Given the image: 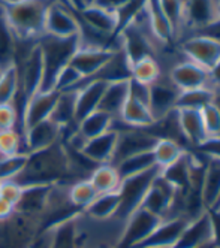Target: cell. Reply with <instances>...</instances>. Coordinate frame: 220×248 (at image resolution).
<instances>
[{
    "mask_svg": "<svg viewBox=\"0 0 220 248\" xmlns=\"http://www.w3.org/2000/svg\"><path fill=\"white\" fill-rule=\"evenodd\" d=\"M114 118L111 115H108L103 111H95L85 118H83L77 124V133L84 139L88 140L91 138H96L108 130H111Z\"/></svg>",
    "mask_w": 220,
    "mask_h": 248,
    "instance_id": "1f68e13d",
    "label": "cell"
},
{
    "mask_svg": "<svg viewBox=\"0 0 220 248\" xmlns=\"http://www.w3.org/2000/svg\"><path fill=\"white\" fill-rule=\"evenodd\" d=\"M39 229V220L15 211L12 217L0 221V248H30Z\"/></svg>",
    "mask_w": 220,
    "mask_h": 248,
    "instance_id": "8992f818",
    "label": "cell"
},
{
    "mask_svg": "<svg viewBox=\"0 0 220 248\" xmlns=\"http://www.w3.org/2000/svg\"><path fill=\"white\" fill-rule=\"evenodd\" d=\"M162 220L163 218L145 211L144 208H138L123 223L124 226L114 248H136L147 239V236L153 232Z\"/></svg>",
    "mask_w": 220,
    "mask_h": 248,
    "instance_id": "52a82bcc",
    "label": "cell"
},
{
    "mask_svg": "<svg viewBox=\"0 0 220 248\" xmlns=\"http://www.w3.org/2000/svg\"><path fill=\"white\" fill-rule=\"evenodd\" d=\"M59 97V92L51 90V92H36L33 96H30L23 109L20 117V132L21 135L30 129L34 124H38L44 120H48L51 117V112L56 106Z\"/></svg>",
    "mask_w": 220,
    "mask_h": 248,
    "instance_id": "30bf717a",
    "label": "cell"
},
{
    "mask_svg": "<svg viewBox=\"0 0 220 248\" xmlns=\"http://www.w3.org/2000/svg\"><path fill=\"white\" fill-rule=\"evenodd\" d=\"M85 82V79L81 77V74L75 67H72L70 64H66L56 78V82H54V90L63 93V92H73L80 88L83 84Z\"/></svg>",
    "mask_w": 220,
    "mask_h": 248,
    "instance_id": "7bdbcfd3",
    "label": "cell"
},
{
    "mask_svg": "<svg viewBox=\"0 0 220 248\" xmlns=\"http://www.w3.org/2000/svg\"><path fill=\"white\" fill-rule=\"evenodd\" d=\"M54 123H57L63 130L77 127L75 120V90L59 93L56 106L50 117Z\"/></svg>",
    "mask_w": 220,
    "mask_h": 248,
    "instance_id": "4dcf8cb0",
    "label": "cell"
},
{
    "mask_svg": "<svg viewBox=\"0 0 220 248\" xmlns=\"http://www.w3.org/2000/svg\"><path fill=\"white\" fill-rule=\"evenodd\" d=\"M20 92V79L15 63L0 69V103H14Z\"/></svg>",
    "mask_w": 220,
    "mask_h": 248,
    "instance_id": "8d00e7d4",
    "label": "cell"
},
{
    "mask_svg": "<svg viewBox=\"0 0 220 248\" xmlns=\"http://www.w3.org/2000/svg\"><path fill=\"white\" fill-rule=\"evenodd\" d=\"M159 78H160V67H159L157 62L154 60V57L144 59V60L132 64V78L131 79L152 85L153 82L159 81Z\"/></svg>",
    "mask_w": 220,
    "mask_h": 248,
    "instance_id": "60d3db41",
    "label": "cell"
},
{
    "mask_svg": "<svg viewBox=\"0 0 220 248\" xmlns=\"http://www.w3.org/2000/svg\"><path fill=\"white\" fill-rule=\"evenodd\" d=\"M15 181L23 187L72 184L65 145L59 142L39 151L27 153L26 165Z\"/></svg>",
    "mask_w": 220,
    "mask_h": 248,
    "instance_id": "6da1fadb",
    "label": "cell"
},
{
    "mask_svg": "<svg viewBox=\"0 0 220 248\" xmlns=\"http://www.w3.org/2000/svg\"><path fill=\"white\" fill-rule=\"evenodd\" d=\"M201 198L205 211L214 209L220 205V160L207 157L205 172L201 186Z\"/></svg>",
    "mask_w": 220,
    "mask_h": 248,
    "instance_id": "603a6c76",
    "label": "cell"
},
{
    "mask_svg": "<svg viewBox=\"0 0 220 248\" xmlns=\"http://www.w3.org/2000/svg\"><path fill=\"white\" fill-rule=\"evenodd\" d=\"M80 18L65 0H51L44 18V34L54 38H78L80 36Z\"/></svg>",
    "mask_w": 220,
    "mask_h": 248,
    "instance_id": "5b68a950",
    "label": "cell"
},
{
    "mask_svg": "<svg viewBox=\"0 0 220 248\" xmlns=\"http://www.w3.org/2000/svg\"><path fill=\"white\" fill-rule=\"evenodd\" d=\"M81 214L54 226L51 248H83Z\"/></svg>",
    "mask_w": 220,
    "mask_h": 248,
    "instance_id": "484cf974",
    "label": "cell"
},
{
    "mask_svg": "<svg viewBox=\"0 0 220 248\" xmlns=\"http://www.w3.org/2000/svg\"><path fill=\"white\" fill-rule=\"evenodd\" d=\"M213 94H214L213 87H201V88H193V90L180 92L175 108L201 111L213 102Z\"/></svg>",
    "mask_w": 220,
    "mask_h": 248,
    "instance_id": "d590c367",
    "label": "cell"
},
{
    "mask_svg": "<svg viewBox=\"0 0 220 248\" xmlns=\"http://www.w3.org/2000/svg\"><path fill=\"white\" fill-rule=\"evenodd\" d=\"M106 88V82L101 79H87L80 88L75 90V120L77 124L90 115L91 112L98 111L101 99Z\"/></svg>",
    "mask_w": 220,
    "mask_h": 248,
    "instance_id": "e0dca14e",
    "label": "cell"
},
{
    "mask_svg": "<svg viewBox=\"0 0 220 248\" xmlns=\"http://www.w3.org/2000/svg\"><path fill=\"white\" fill-rule=\"evenodd\" d=\"M210 75V84H213V88L220 87V59L217 60V63L208 70Z\"/></svg>",
    "mask_w": 220,
    "mask_h": 248,
    "instance_id": "11a10c76",
    "label": "cell"
},
{
    "mask_svg": "<svg viewBox=\"0 0 220 248\" xmlns=\"http://www.w3.org/2000/svg\"><path fill=\"white\" fill-rule=\"evenodd\" d=\"M23 191H24V187L20 183H17L15 180L0 181V198H3L14 206L21 199Z\"/></svg>",
    "mask_w": 220,
    "mask_h": 248,
    "instance_id": "7dc6e473",
    "label": "cell"
},
{
    "mask_svg": "<svg viewBox=\"0 0 220 248\" xmlns=\"http://www.w3.org/2000/svg\"><path fill=\"white\" fill-rule=\"evenodd\" d=\"M113 166H116L120 178L124 180V178H129V176L138 175V173L145 172L149 169H153L157 165H156L154 154L152 150V151H144V153L129 155V157L123 158V160H120L118 163H116Z\"/></svg>",
    "mask_w": 220,
    "mask_h": 248,
    "instance_id": "d6a6232c",
    "label": "cell"
},
{
    "mask_svg": "<svg viewBox=\"0 0 220 248\" xmlns=\"http://www.w3.org/2000/svg\"><path fill=\"white\" fill-rule=\"evenodd\" d=\"M132 78V64L124 56L123 49L118 46L111 59H109L105 66L91 79H101L106 84L109 82H118V81H129Z\"/></svg>",
    "mask_w": 220,
    "mask_h": 248,
    "instance_id": "4316f807",
    "label": "cell"
},
{
    "mask_svg": "<svg viewBox=\"0 0 220 248\" xmlns=\"http://www.w3.org/2000/svg\"><path fill=\"white\" fill-rule=\"evenodd\" d=\"M98 196V191L91 183L87 180H78L75 183L69 184V201L72 206L78 209L80 212H84V209L93 202Z\"/></svg>",
    "mask_w": 220,
    "mask_h": 248,
    "instance_id": "74e56055",
    "label": "cell"
},
{
    "mask_svg": "<svg viewBox=\"0 0 220 248\" xmlns=\"http://www.w3.org/2000/svg\"><path fill=\"white\" fill-rule=\"evenodd\" d=\"M198 34H204V36H210L216 41L220 42V21H214L213 24H210L208 27L203 29V30H199Z\"/></svg>",
    "mask_w": 220,
    "mask_h": 248,
    "instance_id": "f5cc1de1",
    "label": "cell"
},
{
    "mask_svg": "<svg viewBox=\"0 0 220 248\" xmlns=\"http://www.w3.org/2000/svg\"><path fill=\"white\" fill-rule=\"evenodd\" d=\"M217 21L214 0H185V23L187 27L203 30Z\"/></svg>",
    "mask_w": 220,
    "mask_h": 248,
    "instance_id": "7402d4cb",
    "label": "cell"
},
{
    "mask_svg": "<svg viewBox=\"0 0 220 248\" xmlns=\"http://www.w3.org/2000/svg\"><path fill=\"white\" fill-rule=\"evenodd\" d=\"M118 120L131 127H149L154 121L149 106L131 97H127Z\"/></svg>",
    "mask_w": 220,
    "mask_h": 248,
    "instance_id": "836d02e7",
    "label": "cell"
},
{
    "mask_svg": "<svg viewBox=\"0 0 220 248\" xmlns=\"http://www.w3.org/2000/svg\"><path fill=\"white\" fill-rule=\"evenodd\" d=\"M211 241V221L208 212L204 211L203 214L187 221L174 248H201L204 245L213 244Z\"/></svg>",
    "mask_w": 220,
    "mask_h": 248,
    "instance_id": "5bb4252c",
    "label": "cell"
},
{
    "mask_svg": "<svg viewBox=\"0 0 220 248\" xmlns=\"http://www.w3.org/2000/svg\"><path fill=\"white\" fill-rule=\"evenodd\" d=\"M23 153L24 144L20 130H0V157H11Z\"/></svg>",
    "mask_w": 220,
    "mask_h": 248,
    "instance_id": "b9f144b4",
    "label": "cell"
},
{
    "mask_svg": "<svg viewBox=\"0 0 220 248\" xmlns=\"http://www.w3.org/2000/svg\"><path fill=\"white\" fill-rule=\"evenodd\" d=\"M88 181L95 187L98 194H103V193L117 191L120 187L121 178L116 166H113L111 163H105V165H99L90 173Z\"/></svg>",
    "mask_w": 220,
    "mask_h": 248,
    "instance_id": "e575fe53",
    "label": "cell"
},
{
    "mask_svg": "<svg viewBox=\"0 0 220 248\" xmlns=\"http://www.w3.org/2000/svg\"><path fill=\"white\" fill-rule=\"evenodd\" d=\"M181 49L190 62L207 70H210L220 59V42L204 34H195L186 39L181 45Z\"/></svg>",
    "mask_w": 220,
    "mask_h": 248,
    "instance_id": "7c38bea8",
    "label": "cell"
},
{
    "mask_svg": "<svg viewBox=\"0 0 220 248\" xmlns=\"http://www.w3.org/2000/svg\"><path fill=\"white\" fill-rule=\"evenodd\" d=\"M210 221H211V233H213V245L214 248H220V209H207Z\"/></svg>",
    "mask_w": 220,
    "mask_h": 248,
    "instance_id": "f907efd6",
    "label": "cell"
},
{
    "mask_svg": "<svg viewBox=\"0 0 220 248\" xmlns=\"http://www.w3.org/2000/svg\"><path fill=\"white\" fill-rule=\"evenodd\" d=\"M83 2H84V6H88V5H91V3H93L95 0H83Z\"/></svg>",
    "mask_w": 220,
    "mask_h": 248,
    "instance_id": "94428289",
    "label": "cell"
},
{
    "mask_svg": "<svg viewBox=\"0 0 220 248\" xmlns=\"http://www.w3.org/2000/svg\"><path fill=\"white\" fill-rule=\"evenodd\" d=\"M199 154H204L207 157L219 158L220 160V135L219 136H210L201 145L195 148Z\"/></svg>",
    "mask_w": 220,
    "mask_h": 248,
    "instance_id": "681fc988",
    "label": "cell"
},
{
    "mask_svg": "<svg viewBox=\"0 0 220 248\" xmlns=\"http://www.w3.org/2000/svg\"><path fill=\"white\" fill-rule=\"evenodd\" d=\"M129 97L135 99L144 105L149 106V100H150V85L149 84H142L138 82L135 79L129 81Z\"/></svg>",
    "mask_w": 220,
    "mask_h": 248,
    "instance_id": "c3c4849f",
    "label": "cell"
},
{
    "mask_svg": "<svg viewBox=\"0 0 220 248\" xmlns=\"http://www.w3.org/2000/svg\"><path fill=\"white\" fill-rule=\"evenodd\" d=\"M171 82L180 92L193 90V88L210 87L208 70L198 66L193 62H183L172 67Z\"/></svg>",
    "mask_w": 220,
    "mask_h": 248,
    "instance_id": "2e32d148",
    "label": "cell"
},
{
    "mask_svg": "<svg viewBox=\"0 0 220 248\" xmlns=\"http://www.w3.org/2000/svg\"><path fill=\"white\" fill-rule=\"evenodd\" d=\"M201 118H203L204 129L208 138L220 135V111L213 103L207 105L205 108L201 109Z\"/></svg>",
    "mask_w": 220,
    "mask_h": 248,
    "instance_id": "f6af8a7d",
    "label": "cell"
},
{
    "mask_svg": "<svg viewBox=\"0 0 220 248\" xmlns=\"http://www.w3.org/2000/svg\"><path fill=\"white\" fill-rule=\"evenodd\" d=\"M129 2H132V0H95L91 5L101 6L106 11H111V12H117L118 9L126 6Z\"/></svg>",
    "mask_w": 220,
    "mask_h": 248,
    "instance_id": "816d5d0a",
    "label": "cell"
},
{
    "mask_svg": "<svg viewBox=\"0 0 220 248\" xmlns=\"http://www.w3.org/2000/svg\"><path fill=\"white\" fill-rule=\"evenodd\" d=\"M213 92H214V94H213V102H211V103L220 111V87L213 88Z\"/></svg>",
    "mask_w": 220,
    "mask_h": 248,
    "instance_id": "6f0895ef",
    "label": "cell"
},
{
    "mask_svg": "<svg viewBox=\"0 0 220 248\" xmlns=\"http://www.w3.org/2000/svg\"><path fill=\"white\" fill-rule=\"evenodd\" d=\"M186 151H189V150H186L185 147H181L180 144L174 142V140H168V139H159L154 145V148H153L156 165L160 169L172 165Z\"/></svg>",
    "mask_w": 220,
    "mask_h": 248,
    "instance_id": "f35d334b",
    "label": "cell"
},
{
    "mask_svg": "<svg viewBox=\"0 0 220 248\" xmlns=\"http://www.w3.org/2000/svg\"><path fill=\"white\" fill-rule=\"evenodd\" d=\"M50 188H51V186H27V187H24L21 199L15 205V211L20 212V214L27 216V217L39 220V223H41L42 214L47 206Z\"/></svg>",
    "mask_w": 220,
    "mask_h": 248,
    "instance_id": "44dd1931",
    "label": "cell"
},
{
    "mask_svg": "<svg viewBox=\"0 0 220 248\" xmlns=\"http://www.w3.org/2000/svg\"><path fill=\"white\" fill-rule=\"evenodd\" d=\"M180 90L171 84H165L156 81L150 85V100H149V109L156 120L165 117L168 112L175 109L177 97Z\"/></svg>",
    "mask_w": 220,
    "mask_h": 248,
    "instance_id": "d6986e66",
    "label": "cell"
},
{
    "mask_svg": "<svg viewBox=\"0 0 220 248\" xmlns=\"http://www.w3.org/2000/svg\"><path fill=\"white\" fill-rule=\"evenodd\" d=\"M160 175L172 184L178 193H186L192 188V160H190V151H186L178 160L172 165L160 169Z\"/></svg>",
    "mask_w": 220,
    "mask_h": 248,
    "instance_id": "d4e9b609",
    "label": "cell"
},
{
    "mask_svg": "<svg viewBox=\"0 0 220 248\" xmlns=\"http://www.w3.org/2000/svg\"><path fill=\"white\" fill-rule=\"evenodd\" d=\"M145 12L150 31L163 44L172 45L175 39V31L169 24L168 18L163 15L157 0H145Z\"/></svg>",
    "mask_w": 220,
    "mask_h": 248,
    "instance_id": "f1b7e54d",
    "label": "cell"
},
{
    "mask_svg": "<svg viewBox=\"0 0 220 248\" xmlns=\"http://www.w3.org/2000/svg\"><path fill=\"white\" fill-rule=\"evenodd\" d=\"M177 193H178L177 188L165 180L159 172V175L152 183L149 191H147L145 198L141 203V208H144L145 211L152 212V214L160 218H168L169 212L174 206Z\"/></svg>",
    "mask_w": 220,
    "mask_h": 248,
    "instance_id": "9c48e42d",
    "label": "cell"
},
{
    "mask_svg": "<svg viewBox=\"0 0 220 248\" xmlns=\"http://www.w3.org/2000/svg\"><path fill=\"white\" fill-rule=\"evenodd\" d=\"M118 44L131 64H135L144 59L154 57L153 45L145 34L144 23H131L118 33Z\"/></svg>",
    "mask_w": 220,
    "mask_h": 248,
    "instance_id": "ba28073f",
    "label": "cell"
},
{
    "mask_svg": "<svg viewBox=\"0 0 220 248\" xmlns=\"http://www.w3.org/2000/svg\"><path fill=\"white\" fill-rule=\"evenodd\" d=\"M117 138L118 133L116 130H108L96 138L85 140V144L80 151L96 165L111 163L117 145Z\"/></svg>",
    "mask_w": 220,
    "mask_h": 248,
    "instance_id": "ffe728a7",
    "label": "cell"
},
{
    "mask_svg": "<svg viewBox=\"0 0 220 248\" xmlns=\"http://www.w3.org/2000/svg\"><path fill=\"white\" fill-rule=\"evenodd\" d=\"M15 36L8 27L3 15H0V69L14 63Z\"/></svg>",
    "mask_w": 220,
    "mask_h": 248,
    "instance_id": "ab89813d",
    "label": "cell"
},
{
    "mask_svg": "<svg viewBox=\"0 0 220 248\" xmlns=\"http://www.w3.org/2000/svg\"><path fill=\"white\" fill-rule=\"evenodd\" d=\"M65 2H66V3L73 9V11H75V12H80L81 9H84V8H85L83 0H65Z\"/></svg>",
    "mask_w": 220,
    "mask_h": 248,
    "instance_id": "9f6ffc18",
    "label": "cell"
},
{
    "mask_svg": "<svg viewBox=\"0 0 220 248\" xmlns=\"http://www.w3.org/2000/svg\"><path fill=\"white\" fill-rule=\"evenodd\" d=\"M14 212H15V206L8 201H5L3 198H0V221H5L9 217H12Z\"/></svg>",
    "mask_w": 220,
    "mask_h": 248,
    "instance_id": "db71d44e",
    "label": "cell"
},
{
    "mask_svg": "<svg viewBox=\"0 0 220 248\" xmlns=\"http://www.w3.org/2000/svg\"><path fill=\"white\" fill-rule=\"evenodd\" d=\"M159 172H160V168L156 166L153 169H149L138 175L121 180L120 187H118L120 205H118L117 214L113 220L124 223L138 208H141V203L145 198V194L149 191L154 178L159 175Z\"/></svg>",
    "mask_w": 220,
    "mask_h": 248,
    "instance_id": "277c9868",
    "label": "cell"
},
{
    "mask_svg": "<svg viewBox=\"0 0 220 248\" xmlns=\"http://www.w3.org/2000/svg\"><path fill=\"white\" fill-rule=\"evenodd\" d=\"M217 208H219V209H220V205H219V206H217ZM214 209H216V208H214Z\"/></svg>",
    "mask_w": 220,
    "mask_h": 248,
    "instance_id": "6125c7cd",
    "label": "cell"
},
{
    "mask_svg": "<svg viewBox=\"0 0 220 248\" xmlns=\"http://www.w3.org/2000/svg\"><path fill=\"white\" fill-rule=\"evenodd\" d=\"M3 5H8V3H14V2H18V0H0Z\"/></svg>",
    "mask_w": 220,
    "mask_h": 248,
    "instance_id": "91938a15",
    "label": "cell"
},
{
    "mask_svg": "<svg viewBox=\"0 0 220 248\" xmlns=\"http://www.w3.org/2000/svg\"><path fill=\"white\" fill-rule=\"evenodd\" d=\"M51 0H18L3 5V18L20 41H38L44 34V18Z\"/></svg>",
    "mask_w": 220,
    "mask_h": 248,
    "instance_id": "7a4b0ae2",
    "label": "cell"
},
{
    "mask_svg": "<svg viewBox=\"0 0 220 248\" xmlns=\"http://www.w3.org/2000/svg\"><path fill=\"white\" fill-rule=\"evenodd\" d=\"M187 220L183 217L163 218L147 239L136 248H174Z\"/></svg>",
    "mask_w": 220,
    "mask_h": 248,
    "instance_id": "9a60e30c",
    "label": "cell"
},
{
    "mask_svg": "<svg viewBox=\"0 0 220 248\" xmlns=\"http://www.w3.org/2000/svg\"><path fill=\"white\" fill-rule=\"evenodd\" d=\"M63 136H65V130L57 123H54L51 118L44 120L23 133L24 153L27 154L33 151H39L54 144H59L62 142Z\"/></svg>",
    "mask_w": 220,
    "mask_h": 248,
    "instance_id": "8fae6325",
    "label": "cell"
},
{
    "mask_svg": "<svg viewBox=\"0 0 220 248\" xmlns=\"http://www.w3.org/2000/svg\"><path fill=\"white\" fill-rule=\"evenodd\" d=\"M120 196L118 190L111 193L98 194L96 199L84 209V217L93 221H108L113 220L118 211Z\"/></svg>",
    "mask_w": 220,
    "mask_h": 248,
    "instance_id": "f546056e",
    "label": "cell"
},
{
    "mask_svg": "<svg viewBox=\"0 0 220 248\" xmlns=\"http://www.w3.org/2000/svg\"><path fill=\"white\" fill-rule=\"evenodd\" d=\"M77 14H78L80 21L84 26L90 27L91 30H95L98 33L105 34V36L113 38L116 42H118V39H116V31H117V14L116 12L106 11L96 5H88Z\"/></svg>",
    "mask_w": 220,
    "mask_h": 248,
    "instance_id": "ac0fdd59",
    "label": "cell"
},
{
    "mask_svg": "<svg viewBox=\"0 0 220 248\" xmlns=\"http://www.w3.org/2000/svg\"><path fill=\"white\" fill-rule=\"evenodd\" d=\"M157 2L177 34L185 23V0H157Z\"/></svg>",
    "mask_w": 220,
    "mask_h": 248,
    "instance_id": "ee69618b",
    "label": "cell"
},
{
    "mask_svg": "<svg viewBox=\"0 0 220 248\" xmlns=\"http://www.w3.org/2000/svg\"><path fill=\"white\" fill-rule=\"evenodd\" d=\"M129 81H118V82L106 84V88L103 92V96L101 99L98 109L106 112L113 118H118L127 97H129Z\"/></svg>",
    "mask_w": 220,
    "mask_h": 248,
    "instance_id": "83f0119b",
    "label": "cell"
},
{
    "mask_svg": "<svg viewBox=\"0 0 220 248\" xmlns=\"http://www.w3.org/2000/svg\"><path fill=\"white\" fill-rule=\"evenodd\" d=\"M38 45L41 48L42 56V84L39 92H51L54 90V82L59 75L60 70L69 64L72 56L75 54L80 48V39L78 38H54L48 34H42L38 39Z\"/></svg>",
    "mask_w": 220,
    "mask_h": 248,
    "instance_id": "3957f363",
    "label": "cell"
},
{
    "mask_svg": "<svg viewBox=\"0 0 220 248\" xmlns=\"http://www.w3.org/2000/svg\"><path fill=\"white\" fill-rule=\"evenodd\" d=\"M17 126H20V112L15 105L0 103V130H12L17 129Z\"/></svg>",
    "mask_w": 220,
    "mask_h": 248,
    "instance_id": "bcb514c9",
    "label": "cell"
},
{
    "mask_svg": "<svg viewBox=\"0 0 220 248\" xmlns=\"http://www.w3.org/2000/svg\"><path fill=\"white\" fill-rule=\"evenodd\" d=\"M177 109V108H175ZM180 129L183 132L186 142L190 150H195L208 138L204 129L203 118H201V111L193 109H177Z\"/></svg>",
    "mask_w": 220,
    "mask_h": 248,
    "instance_id": "cb8c5ba5",
    "label": "cell"
},
{
    "mask_svg": "<svg viewBox=\"0 0 220 248\" xmlns=\"http://www.w3.org/2000/svg\"><path fill=\"white\" fill-rule=\"evenodd\" d=\"M116 49L106 48H85L80 46L75 54L72 56L69 64L75 67L81 77L87 81L95 78V75L105 66V63L111 59Z\"/></svg>",
    "mask_w": 220,
    "mask_h": 248,
    "instance_id": "4fadbf2b",
    "label": "cell"
},
{
    "mask_svg": "<svg viewBox=\"0 0 220 248\" xmlns=\"http://www.w3.org/2000/svg\"><path fill=\"white\" fill-rule=\"evenodd\" d=\"M214 5H216V16L220 21V0H214Z\"/></svg>",
    "mask_w": 220,
    "mask_h": 248,
    "instance_id": "680465c9",
    "label": "cell"
}]
</instances>
